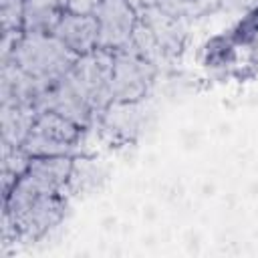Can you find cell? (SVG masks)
Returning <instances> with one entry per match:
<instances>
[{"label":"cell","mask_w":258,"mask_h":258,"mask_svg":"<svg viewBox=\"0 0 258 258\" xmlns=\"http://www.w3.org/2000/svg\"><path fill=\"white\" fill-rule=\"evenodd\" d=\"M69 46L58 38H46L40 32L26 36L18 48L14 46V62L34 77L38 83H48L67 71L71 58Z\"/></svg>","instance_id":"obj_1"},{"label":"cell","mask_w":258,"mask_h":258,"mask_svg":"<svg viewBox=\"0 0 258 258\" xmlns=\"http://www.w3.org/2000/svg\"><path fill=\"white\" fill-rule=\"evenodd\" d=\"M75 137V125L71 119L62 117L60 113H46L42 115L22 141V149L36 157L44 155H62L69 143Z\"/></svg>","instance_id":"obj_2"},{"label":"cell","mask_w":258,"mask_h":258,"mask_svg":"<svg viewBox=\"0 0 258 258\" xmlns=\"http://www.w3.org/2000/svg\"><path fill=\"white\" fill-rule=\"evenodd\" d=\"M56 38L71 50L87 52L93 44L99 42V22L87 14H71L58 22Z\"/></svg>","instance_id":"obj_3"},{"label":"cell","mask_w":258,"mask_h":258,"mask_svg":"<svg viewBox=\"0 0 258 258\" xmlns=\"http://www.w3.org/2000/svg\"><path fill=\"white\" fill-rule=\"evenodd\" d=\"M129 10L121 0H109L103 8H101V18L97 20L99 26V36H107L109 34V42H121L125 40L131 32V18L127 16Z\"/></svg>","instance_id":"obj_4"}]
</instances>
